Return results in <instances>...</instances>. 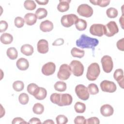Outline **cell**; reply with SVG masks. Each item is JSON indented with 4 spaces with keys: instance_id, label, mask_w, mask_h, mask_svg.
I'll use <instances>...</instances> for the list:
<instances>
[{
    "instance_id": "7a4b0ae2",
    "label": "cell",
    "mask_w": 124,
    "mask_h": 124,
    "mask_svg": "<svg viewBox=\"0 0 124 124\" xmlns=\"http://www.w3.org/2000/svg\"><path fill=\"white\" fill-rule=\"evenodd\" d=\"M100 73L99 64L96 62L91 63L87 69L86 78L90 81L95 80Z\"/></svg>"
},
{
    "instance_id": "4316f807",
    "label": "cell",
    "mask_w": 124,
    "mask_h": 124,
    "mask_svg": "<svg viewBox=\"0 0 124 124\" xmlns=\"http://www.w3.org/2000/svg\"><path fill=\"white\" fill-rule=\"evenodd\" d=\"M54 89L56 91L62 92L66 90L67 86L66 84L62 81H58L55 83L54 85Z\"/></svg>"
},
{
    "instance_id": "603a6c76",
    "label": "cell",
    "mask_w": 124,
    "mask_h": 124,
    "mask_svg": "<svg viewBox=\"0 0 124 124\" xmlns=\"http://www.w3.org/2000/svg\"><path fill=\"white\" fill-rule=\"evenodd\" d=\"M0 42L5 45L11 44L13 41V36L8 33H4L2 34L0 37Z\"/></svg>"
},
{
    "instance_id": "f546056e",
    "label": "cell",
    "mask_w": 124,
    "mask_h": 124,
    "mask_svg": "<svg viewBox=\"0 0 124 124\" xmlns=\"http://www.w3.org/2000/svg\"><path fill=\"white\" fill-rule=\"evenodd\" d=\"M32 111L36 114H41L44 111V107L42 104L37 103L33 105Z\"/></svg>"
},
{
    "instance_id": "9a60e30c",
    "label": "cell",
    "mask_w": 124,
    "mask_h": 124,
    "mask_svg": "<svg viewBox=\"0 0 124 124\" xmlns=\"http://www.w3.org/2000/svg\"><path fill=\"white\" fill-rule=\"evenodd\" d=\"M113 77L115 80H116L119 85V86L122 88H124V72L122 69H116L113 74Z\"/></svg>"
},
{
    "instance_id": "e575fe53",
    "label": "cell",
    "mask_w": 124,
    "mask_h": 124,
    "mask_svg": "<svg viewBox=\"0 0 124 124\" xmlns=\"http://www.w3.org/2000/svg\"><path fill=\"white\" fill-rule=\"evenodd\" d=\"M87 88L89 93H90L91 94H96L99 92V89L97 86L94 83H91L89 84Z\"/></svg>"
},
{
    "instance_id": "30bf717a",
    "label": "cell",
    "mask_w": 124,
    "mask_h": 124,
    "mask_svg": "<svg viewBox=\"0 0 124 124\" xmlns=\"http://www.w3.org/2000/svg\"><path fill=\"white\" fill-rule=\"evenodd\" d=\"M102 91L108 93H113L116 91L117 87L115 83L112 81L104 80L100 84Z\"/></svg>"
},
{
    "instance_id": "f6af8a7d",
    "label": "cell",
    "mask_w": 124,
    "mask_h": 124,
    "mask_svg": "<svg viewBox=\"0 0 124 124\" xmlns=\"http://www.w3.org/2000/svg\"><path fill=\"white\" fill-rule=\"evenodd\" d=\"M12 123L13 124H27L28 123L25 122L24 120V119H23L21 117H16L13 120Z\"/></svg>"
},
{
    "instance_id": "8fae6325",
    "label": "cell",
    "mask_w": 124,
    "mask_h": 124,
    "mask_svg": "<svg viewBox=\"0 0 124 124\" xmlns=\"http://www.w3.org/2000/svg\"><path fill=\"white\" fill-rule=\"evenodd\" d=\"M105 25L101 24H93L90 28V32L94 36H102L104 34Z\"/></svg>"
},
{
    "instance_id": "681fc988",
    "label": "cell",
    "mask_w": 124,
    "mask_h": 124,
    "mask_svg": "<svg viewBox=\"0 0 124 124\" xmlns=\"http://www.w3.org/2000/svg\"><path fill=\"white\" fill-rule=\"evenodd\" d=\"M119 22L121 24V27L123 29H124V26H123V23H124V16H123V14L122 16L119 19Z\"/></svg>"
},
{
    "instance_id": "f35d334b",
    "label": "cell",
    "mask_w": 124,
    "mask_h": 124,
    "mask_svg": "<svg viewBox=\"0 0 124 124\" xmlns=\"http://www.w3.org/2000/svg\"><path fill=\"white\" fill-rule=\"evenodd\" d=\"M57 124H65L68 122L67 118L64 115H59L56 118Z\"/></svg>"
},
{
    "instance_id": "6da1fadb",
    "label": "cell",
    "mask_w": 124,
    "mask_h": 124,
    "mask_svg": "<svg viewBox=\"0 0 124 124\" xmlns=\"http://www.w3.org/2000/svg\"><path fill=\"white\" fill-rule=\"evenodd\" d=\"M98 44V39L89 37L84 34H81L79 38L76 41V45L78 46L81 48H91L93 51Z\"/></svg>"
},
{
    "instance_id": "cb8c5ba5",
    "label": "cell",
    "mask_w": 124,
    "mask_h": 124,
    "mask_svg": "<svg viewBox=\"0 0 124 124\" xmlns=\"http://www.w3.org/2000/svg\"><path fill=\"white\" fill-rule=\"evenodd\" d=\"M6 54L8 57L11 60H15L18 56V52L16 49L14 47H9L7 49Z\"/></svg>"
},
{
    "instance_id": "ba28073f",
    "label": "cell",
    "mask_w": 124,
    "mask_h": 124,
    "mask_svg": "<svg viewBox=\"0 0 124 124\" xmlns=\"http://www.w3.org/2000/svg\"><path fill=\"white\" fill-rule=\"evenodd\" d=\"M77 12L82 16L85 17H91L93 14V9L91 6L87 4H81L77 9Z\"/></svg>"
},
{
    "instance_id": "8d00e7d4",
    "label": "cell",
    "mask_w": 124,
    "mask_h": 124,
    "mask_svg": "<svg viewBox=\"0 0 124 124\" xmlns=\"http://www.w3.org/2000/svg\"><path fill=\"white\" fill-rule=\"evenodd\" d=\"M24 19H23L22 17L20 16L16 17L14 20L15 25L18 28H22L24 25Z\"/></svg>"
},
{
    "instance_id": "d590c367",
    "label": "cell",
    "mask_w": 124,
    "mask_h": 124,
    "mask_svg": "<svg viewBox=\"0 0 124 124\" xmlns=\"http://www.w3.org/2000/svg\"><path fill=\"white\" fill-rule=\"evenodd\" d=\"M18 100L19 103L22 105L27 104L29 100L28 95L26 93H21L18 96Z\"/></svg>"
},
{
    "instance_id": "3957f363",
    "label": "cell",
    "mask_w": 124,
    "mask_h": 124,
    "mask_svg": "<svg viewBox=\"0 0 124 124\" xmlns=\"http://www.w3.org/2000/svg\"><path fill=\"white\" fill-rule=\"evenodd\" d=\"M71 72L76 77L82 76L84 72V66L82 63L79 61L73 60L69 65Z\"/></svg>"
},
{
    "instance_id": "5bb4252c",
    "label": "cell",
    "mask_w": 124,
    "mask_h": 124,
    "mask_svg": "<svg viewBox=\"0 0 124 124\" xmlns=\"http://www.w3.org/2000/svg\"><path fill=\"white\" fill-rule=\"evenodd\" d=\"M37 51L41 54L46 53L48 51V43L45 39L40 40L37 45Z\"/></svg>"
},
{
    "instance_id": "d4e9b609",
    "label": "cell",
    "mask_w": 124,
    "mask_h": 124,
    "mask_svg": "<svg viewBox=\"0 0 124 124\" xmlns=\"http://www.w3.org/2000/svg\"><path fill=\"white\" fill-rule=\"evenodd\" d=\"M75 26H76V29L78 31H82L85 30L86 29L87 26V24L86 20L83 19L78 18V21L75 23Z\"/></svg>"
},
{
    "instance_id": "d6986e66",
    "label": "cell",
    "mask_w": 124,
    "mask_h": 124,
    "mask_svg": "<svg viewBox=\"0 0 124 124\" xmlns=\"http://www.w3.org/2000/svg\"><path fill=\"white\" fill-rule=\"evenodd\" d=\"M16 65L18 69L22 71L26 70L29 67L28 61L24 58H19L16 62Z\"/></svg>"
},
{
    "instance_id": "1f68e13d",
    "label": "cell",
    "mask_w": 124,
    "mask_h": 124,
    "mask_svg": "<svg viewBox=\"0 0 124 124\" xmlns=\"http://www.w3.org/2000/svg\"><path fill=\"white\" fill-rule=\"evenodd\" d=\"M106 14L109 18H114L117 16L118 15V11L116 9L113 7H110L106 11Z\"/></svg>"
},
{
    "instance_id": "52a82bcc",
    "label": "cell",
    "mask_w": 124,
    "mask_h": 124,
    "mask_svg": "<svg viewBox=\"0 0 124 124\" xmlns=\"http://www.w3.org/2000/svg\"><path fill=\"white\" fill-rule=\"evenodd\" d=\"M119 31V29L116 23L111 21L105 26L104 34L108 37H111Z\"/></svg>"
},
{
    "instance_id": "8992f818",
    "label": "cell",
    "mask_w": 124,
    "mask_h": 124,
    "mask_svg": "<svg viewBox=\"0 0 124 124\" xmlns=\"http://www.w3.org/2000/svg\"><path fill=\"white\" fill-rule=\"evenodd\" d=\"M75 93L78 97L82 100H88L90 96L88 88L83 84H78L76 86Z\"/></svg>"
},
{
    "instance_id": "2e32d148",
    "label": "cell",
    "mask_w": 124,
    "mask_h": 124,
    "mask_svg": "<svg viewBox=\"0 0 124 124\" xmlns=\"http://www.w3.org/2000/svg\"><path fill=\"white\" fill-rule=\"evenodd\" d=\"M101 114L105 117H109L111 116L114 112L113 107L109 104H105L101 107Z\"/></svg>"
},
{
    "instance_id": "7c38bea8",
    "label": "cell",
    "mask_w": 124,
    "mask_h": 124,
    "mask_svg": "<svg viewBox=\"0 0 124 124\" xmlns=\"http://www.w3.org/2000/svg\"><path fill=\"white\" fill-rule=\"evenodd\" d=\"M56 65L53 62H48L42 67V73L45 76H50L53 74L55 71Z\"/></svg>"
},
{
    "instance_id": "d6a6232c",
    "label": "cell",
    "mask_w": 124,
    "mask_h": 124,
    "mask_svg": "<svg viewBox=\"0 0 124 124\" xmlns=\"http://www.w3.org/2000/svg\"><path fill=\"white\" fill-rule=\"evenodd\" d=\"M24 6L28 10H33L36 8V5L33 0H27L24 1Z\"/></svg>"
},
{
    "instance_id": "7402d4cb",
    "label": "cell",
    "mask_w": 124,
    "mask_h": 124,
    "mask_svg": "<svg viewBox=\"0 0 124 124\" xmlns=\"http://www.w3.org/2000/svg\"><path fill=\"white\" fill-rule=\"evenodd\" d=\"M20 51L22 54L26 56L31 55L34 51L33 46L30 44H25L22 46Z\"/></svg>"
},
{
    "instance_id": "836d02e7",
    "label": "cell",
    "mask_w": 124,
    "mask_h": 124,
    "mask_svg": "<svg viewBox=\"0 0 124 124\" xmlns=\"http://www.w3.org/2000/svg\"><path fill=\"white\" fill-rule=\"evenodd\" d=\"M24 87V84L23 81L17 80L15 81L13 84V88L14 90L16 92H20L22 91Z\"/></svg>"
},
{
    "instance_id": "4dcf8cb0",
    "label": "cell",
    "mask_w": 124,
    "mask_h": 124,
    "mask_svg": "<svg viewBox=\"0 0 124 124\" xmlns=\"http://www.w3.org/2000/svg\"><path fill=\"white\" fill-rule=\"evenodd\" d=\"M90 2L95 5H98L102 7L107 6L109 5L110 1L109 0H90Z\"/></svg>"
},
{
    "instance_id": "ab89813d",
    "label": "cell",
    "mask_w": 124,
    "mask_h": 124,
    "mask_svg": "<svg viewBox=\"0 0 124 124\" xmlns=\"http://www.w3.org/2000/svg\"><path fill=\"white\" fill-rule=\"evenodd\" d=\"M61 94L57 93H52L50 97V101L54 104L58 105L59 102Z\"/></svg>"
},
{
    "instance_id": "ffe728a7",
    "label": "cell",
    "mask_w": 124,
    "mask_h": 124,
    "mask_svg": "<svg viewBox=\"0 0 124 124\" xmlns=\"http://www.w3.org/2000/svg\"><path fill=\"white\" fill-rule=\"evenodd\" d=\"M70 0H60L59 3L57 5V9L60 12H65L69 9Z\"/></svg>"
},
{
    "instance_id": "ee69618b",
    "label": "cell",
    "mask_w": 124,
    "mask_h": 124,
    "mask_svg": "<svg viewBox=\"0 0 124 124\" xmlns=\"http://www.w3.org/2000/svg\"><path fill=\"white\" fill-rule=\"evenodd\" d=\"M124 38H123L121 39L118 40L116 43V46L118 49L122 51H124Z\"/></svg>"
},
{
    "instance_id": "c3c4849f",
    "label": "cell",
    "mask_w": 124,
    "mask_h": 124,
    "mask_svg": "<svg viewBox=\"0 0 124 124\" xmlns=\"http://www.w3.org/2000/svg\"><path fill=\"white\" fill-rule=\"evenodd\" d=\"M35 1L40 5H46L48 2V0H36Z\"/></svg>"
},
{
    "instance_id": "5b68a950",
    "label": "cell",
    "mask_w": 124,
    "mask_h": 124,
    "mask_svg": "<svg viewBox=\"0 0 124 124\" xmlns=\"http://www.w3.org/2000/svg\"><path fill=\"white\" fill-rule=\"evenodd\" d=\"M71 74L70 67L67 64H62L57 73V77L59 79L65 80L69 78Z\"/></svg>"
},
{
    "instance_id": "f907efd6",
    "label": "cell",
    "mask_w": 124,
    "mask_h": 124,
    "mask_svg": "<svg viewBox=\"0 0 124 124\" xmlns=\"http://www.w3.org/2000/svg\"><path fill=\"white\" fill-rule=\"evenodd\" d=\"M44 124H54V122L53 121V120H47L45 121H44L43 122Z\"/></svg>"
},
{
    "instance_id": "44dd1931",
    "label": "cell",
    "mask_w": 124,
    "mask_h": 124,
    "mask_svg": "<svg viewBox=\"0 0 124 124\" xmlns=\"http://www.w3.org/2000/svg\"><path fill=\"white\" fill-rule=\"evenodd\" d=\"M37 17L35 14L33 13H27L24 16V20L26 24L29 26L34 25L37 21Z\"/></svg>"
},
{
    "instance_id": "7bdbcfd3",
    "label": "cell",
    "mask_w": 124,
    "mask_h": 124,
    "mask_svg": "<svg viewBox=\"0 0 124 124\" xmlns=\"http://www.w3.org/2000/svg\"><path fill=\"white\" fill-rule=\"evenodd\" d=\"M8 23L4 20H1L0 21V32H2L5 31L8 28Z\"/></svg>"
},
{
    "instance_id": "4fadbf2b",
    "label": "cell",
    "mask_w": 124,
    "mask_h": 124,
    "mask_svg": "<svg viewBox=\"0 0 124 124\" xmlns=\"http://www.w3.org/2000/svg\"><path fill=\"white\" fill-rule=\"evenodd\" d=\"M73 101L72 96L68 93L61 94L60 101L57 105L59 106H64L70 105Z\"/></svg>"
},
{
    "instance_id": "7dc6e473",
    "label": "cell",
    "mask_w": 124,
    "mask_h": 124,
    "mask_svg": "<svg viewBox=\"0 0 124 124\" xmlns=\"http://www.w3.org/2000/svg\"><path fill=\"white\" fill-rule=\"evenodd\" d=\"M28 123V124H41V122L39 118L33 117L31 118Z\"/></svg>"
},
{
    "instance_id": "b9f144b4",
    "label": "cell",
    "mask_w": 124,
    "mask_h": 124,
    "mask_svg": "<svg viewBox=\"0 0 124 124\" xmlns=\"http://www.w3.org/2000/svg\"><path fill=\"white\" fill-rule=\"evenodd\" d=\"M86 123L88 124H99L100 123L99 120L95 117H91L86 120Z\"/></svg>"
},
{
    "instance_id": "60d3db41",
    "label": "cell",
    "mask_w": 124,
    "mask_h": 124,
    "mask_svg": "<svg viewBox=\"0 0 124 124\" xmlns=\"http://www.w3.org/2000/svg\"><path fill=\"white\" fill-rule=\"evenodd\" d=\"M74 123L75 124H85L86 120L83 116H78L74 119Z\"/></svg>"
},
{
    "instance_id": "f1b7e54d",
    "label": "cell",
    "mask_w": 124,
    "mask_h": 124,
    "mask_svg": "<svg viewBox=\"0 0 124 124\" xmlns=\"http://www.w3.org/2000/svg\"><path fill=\"white\" fill-rule=\"evenodd\" d=\"M47 10L44 8H39L35 12V15L37 18L39 19L46 17L47 16Z\"/></svg>"
},
{
    "instance_id": "bcb514c9",
    "label": "cell",
    "mask_w": 124,
    "mask_h": 124,
    "mask_svg": "<svg viewBox=\"0 0 124 124\" xmlns=\"http://www.w3.org/2000/svg\"><path fill=\"white\" fill-rule=\"evenodd\" d=\"M64 44V40L62 38H58L53 42L52 43L53 46H59Z\"/></svg>"
},
{
    "instance_id": "e0dca14e",
    "label": "cell",
    "mask_w": 124,
    "mask_h": 124,
    "mask_svg": "<svg viewBox=\"0 0 124 124\" xmlns=\"http://www.w3.org/2000/svg\"><path fill=\"white\" fill-rule=\"evenodd\" d=\"M47 95V91L46 89L43 87H39L34 93L33 94V96L37 100H42L44 99Z\"/></svg>"
},
{
    "instance_id": "484cf974",
    "label": "cell",
    "mask_w": 124,
    "mask_h": 124,
    "mask_svg": "<svg viewBox=\"0 0 124 124\" xmlns=\"http://www.w3.org/2000/svg\"><path fill=\"white\" fill-rule=\"evenodd\" d=\"M71 54L74 57L81 58L84 57L85 51L83 50L80 49L77 47H73L71 50Z\"/></svg>"
},
{
    "instance_id": "74e56055",
    "label": "cell",
    "mask_w": 124,
    "mask_h": 124,
    "mask_svg": "<svg viewBox=\"0 0 124 124\" xmlns=\"http://www.w3.org/2000/svg\"><path fill=\"white\" fill-rule=\"evenodd\" d=\"M38 87V85L35 83H30L28 85L27 90L30 94L33 95Z\"/></svg>"
},
{
    "instance_id": "9c48e42d",
    "label": "cell",
    "mask_w": 124,
    "mask_h": 124,
    "mask_svg": "<svg viewBox=\"0 0 124 124\" xmlns=\"http://www.w3.org/2000/svg\"><path fill=\"white\" fill-rule=\"evenodd\" d=\"M101 62L103 69L105 72L109 73L111 72L113 67V63L110 56L108 55L104 56L101 58Z\"/></svg>"
},
{
    "instance_id": "83f0119b",
    "label": "cell",
    "mask_w": 124,
    "mask_h": 124,
    "mask_svg": "<svg viewBox=\"0 0 124 124\" xmlns=\"http://www.w3.org/2000/svg\"><path fill=\"white\" fill-rule=\"evenodd\" d=\"M74 108L76 112L78 113H83L86 110V106L83 103L77 102L75 104Z\"/></svg>"
},
{
    "instance_id": "277c9868",
    "label": "cell",
    "mask_w": 124,
    "mask_h": 124,
    "mask_svg": "<svg viewBox=\"0 0 124 124\" xmlns=\"http://www.w3.org/2000/svg\"><path fill=\"white\" fill-rule=\"evenodd\" d=\"M78 19V16L75 14H68L63 15L61 19L62 25L66 28H69L73 24H75Z\"/></svg>"
},
{
    "instance_id": "ac0fdd59",
    "label": "cell",
    "mask_w": 124,
    "mask_h": 124,
    "mask_svg": "<svg viewBox=\"0 0 124 124\" xmlns=\"http://www.w3.org/2000/svg\"><path fill=\"white\" fill-rule=\"evenodd\" d=\"M40 29L43 32H49L53 29V24L51 21L46 20L41 23Z\"/></svg>"
}]
</instances>
